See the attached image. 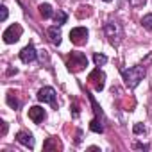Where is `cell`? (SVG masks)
<instances>
[{
	"mask_svg": "<svg viewBox=\"0 0 152 152\" xmlns=\"http://www.w3.org/2000/svg\"><path fill=\"white\" fill-rule=\"evenodd\" d=\"M29 118H31L34 124L43 122V120H45V109L39 107V106H32V107L29 109Z\"/></svg>",
	"mask_w": 152,
	"mask_h": 152,
	"instance_id": "obj_10",
	"label": "cell"
},
{
	"mask_svg": "<svg viewBox=\"0 0 152 152\" xmlns=\"http://www.w3.org/2000/svg\"><path fill=\"white\" fill-rule=\"evenodd\" d=\"M36 57H38V52H36L34 45H31V43L20 50V59L23 63H32V61H36Z\"/></svg>",
	"mask_w": 152,
	"mask_h": 152,
	"instance_id": "obj_8",
	"label": "cell"
},
{
	"mask_svg": "<svg viewBox=\"0 0 152 152\" xmlns=\"http://www.w3.org/2000/svg\"><path fill=\"white\" fill-rule=\"evenodd\" d=\"M104 2H111V0H104Z\"/></svg>",
	"mask_w": 152,
	"mask_h": 152,
	"instance_id": "obj_27",
	"label": "cell"
},
{
	"mask_svg": "<svg viewBox=\"0 0 152 152\" xmlns=\"http://www.w3.org/2000/svg\"><path fill=\"white\" fill-rule=\"evenodd\" d=\"M47 34H48V39H50V41H52L56 47H59V45H61V31H59V25L48 27Z\"/></svg>",
	"mask_w": 152,
	"mask_h": 152,
	"instance_id": "obj_11",
	"label": "cell"
},
{
	"mask_svg": "<svg viewBox=\"0 0 152 152\" xmlns=\"http://www.w3.org/2000/svg\"><path fill=\"white\" fill-rule=\"evenodd\" d=\"M129 2H131L132 7H141V6H145L147 0H129Z\"/></svg>",
	"mask_w": 152,
	"mask_h": 152,
	"instance_id": "obj_22",
	"label": "cell"
},
{
	"mask_svg": "<svg viewBox=\"0 0 152 152\" xmlns=\"http://www.w3.org/2000/svg\"><path fill=\"white\" fill-rule=\"evenodd\" d=\"M90 129H91L93 132H99V134H100V132H104V125H102V120H99V118L95 116V118L90 122Z\"/></svg>",
	"mask_w": 152,
	"mask_h": 152,
	"instance_id": "obj_13",
	"label": "cell"
},
{
	"mask_svg": "<svg viewBox=\"0 0 152 152\" xmlns=\"http://www.w3.org/2000/svg\"><path fill=\"white\" fill-rule=\"evenodd\" d=\"M132 132H134V134H141V132H145V125H143V124H136V125L132 127Z\"/></svg>",
	"mask_w": 152,
	"mask_h": 152,
	"instance_id": "obj_21",
	"label": "cell"
},
{
	"mask_svg": "<svg viewBox=\"0 0 152 152\" xmlns=\"http://www.w3.org/2000/svg\"><path fill=\"white\" fill-rule=\"evenodd\" d=\"M79 9H81V11L77 13L79 18H84V16H90V15H91V7H90V6H83V7H79Z\"/></svg>",
	"mask_w": 152,
	"mask_h": 152,
	"instance_id": "obj_19",
	"label": "cell"
},
{
	"mask_svg": "<svg viewBox=\"0 0 152 152\" xmlns=\"http://www.w3.org/2000/svg\"><path fill=\"white\" fill-rule=\"evenodd\" d=\"M7 16H9V11H7V7H6V6H2V7H0V20L6 22V20H7Z\"/></svg>",
	"mask_w": 152,
	"mask_h": 152,
	"instance_id": "obj_20",
	"label": "cell"
},
{
	"mask_svg": "<svg viewBox=\"0 0 152 152\" xmlns=\"http://www.w3.org/2000/svg\"><path fill=\"white\" fill-rule=\"evenodd\" d=\"M54 20H56V23H57V25H63V23H66L68 15H66L64 11H57V13L54 15Z\"/></svg>",
	"mask_w": 152,
	"mask_h": 152,
	"instance_id": "obj_15",
	"label": "cell"
},
{
	"mask_svg": "<svg viewBox=\"0 0 152 152\" xmlns=\"http://www.w3.org/2000/svg\"><path fill=\"white\" fill-rule=\"evenodd\" d=\"M73 116H79V106H77V102H73Z\"/></svg>",
	"mask_w": 152,
	"mask_h": 152,
	"instance_id": "obj_24",
	"label": "cell"
},
{
	"mask_svg": "<svg viewBox=\"0 0 152 152\" xmlns=\"http://www.w3.org/2000/svg\"><path fill=\"white\" fill-rule=\"evenodd\" d=\"M6 132H7V124L2 122V134H6Z\"/></svg>",
	"mask_w": 152,
	"mask_h": 152,
	"instance_id": "obj_25",
	"label": "cell"
},
{
	"mask_svg": "<svg viewBox=\"0 0 152 152\" xmlns=\"http://www.w3.org/2000/svg\"><path fill=\"white\" fill-rule=\"evenodd\" d=\"M88 29L86 27H73L72 31H70V41L73 43V45H77V47H81V45H84L86 41H88Z\"/></svg>",
	"mask_w": 152,
	"mask_h": 152,
	"instance_id": "obj_6",
	"label": "cell"
},
{
	"mask_svg": "<svg viewBox=\"0 0 152 152\" xmlns=\"http://www.w3.org/2000/svg\"><path fill=\"white\" fill-rule=\"evenodd\" d=\"M106 73L100 70V68H95L90 75H88V83L93 86V90L95 91H102L104 90V86H106Z\"/></svg>",
	"mask_w": 152,
	"mask_h": 152,
	"instance_id": "obj_4",
	"label": "cell"
},
{
	"mask_svg": "<svg viewBox=\"0 0 152 152\" xmlns=\"http://www.w3.org/2000/svg\"><path fill=\"white\" fill-rule=\"evenodd\" d=\"M16 72H18L16 68H9V70H7V73H9V75H13V73H16Z\"/></svg>",
	"mask_w": 152,
	"mask_h": 152,
	"instance_id": "obj_26",
	"label": "cell"
},
{
	"mask_svg": "<svg viewBox=\"0 0 152 152\" xmlns=\"http://www.w3.org/2000/svg\"><path fill=\"white\" fill-rule=\"evenodd\" d=\"M16 141L22 143L27 148H34V136L31 132H27V131H18L16 132Z\"/></svg>",
	"mask_w": 152,
	"mask_h": 152,
	"instance_id": "obj_9",
	"label": "cell"
},
{
	"mask_svg": "<svg viewBox=\"0 0 152 152\" xmlns=\"http://www.w3.org/2000/svg\"><path fill=\"white\" fill-rule=\"evenodd\" d=\"M141 25H143L147 31H152V13L143 16V20H141Z\"/></svg>",
	"mask_w": 152,
	"mask_h": 152,
	"instance_id": "obj_18",
	"label": "cell"
},
{
	"mask_svg": "<svg viewBox=\"0 0 152 152\" xmlns=\"http://www.w3.org/2000/svg\"><path fill=\"white\" fill-rule=\"evenodd\" d=\"M134 148H141V150H148V145H143V143H136Z\"/></svg>",
	"mask_w": 152,
	"mask_h": 152,
	"instance_id": "obj_23",
	"label": "cell"
},
{
	"mask_svg": "<svg viewBox=\"0 0 152 152\" xmlns=\"http://www.w3.org/2000/svg\"><path fill=\"white\" fill-rule=\"evenodd\" d=\"M122 77L125 81V86L134 90L145 77V66L143 64H136V66L125 68V70H122Z\"/></svg>",
	"mask_w": 152,
	"mask_h": 152,
	"instance_id": "obj_1",
	"label": "cell"
},
{
	"mask_svg": "<svg viewBox=\"0 0 152 152\" xmlns=\"http://www.w3.org/2000/svg\"><path fill=\"white\" fill-rule=\"evenodd\" d=\"M93 61H95L97 66H102V64L107 63V56H104V54H95V56H93Z\"/></svg>",
	"mask_w": 152,
	"mask_h": 152,
	"instance_id": "obj_17",
	"label": "cell"
},
{
	"mask_svg": "<svg viewBox=\"0 0 152 152\" xmlns=\"http://www.w3.org/2000/svg\"><path fill=\"white\" fill-rule=\"evenodd\" d=\"M104 32H106V36H107V39H109L111 45H115V47L120 45V41H122V38H124V29H122V25H120L118 22L109 20V22L104 25Z\"/></svg>",
	"mask_w": 152,
	"mask_h": 152,
	"instance_id": "obj_2",
	"label": "cell"
},
{
	"mask_svg": "<svg viewBox=\"0 0 152 152\" xmlns=\"http://www.w3.org/2000/svg\"><path fill=\"white\" fill-rule=\"evenodd\" d=\"M63 148V145L57 141V138H48L45 143H43V150H61Z\"/></svg>",
	"mask_w": 152,
	"mask_h": 152,
	"instance_id": "obj_12",
	"label": "cell"
},
{
	"mask_svg": "<svg viewBox=\"0 0 152 152\" xmlns=\"http://www.w3.org/2000/svg\"><path fill=\"white\" fill-rule=\"evenodd\" d=\"M22 32H23L22 25H20V23H13V25H9V27L4 31L2 38H4V41H6L7 45H11V43H16V41L20 39Z\"/></svg>",
	"mask_w": 152,
	"mask_h": 152,
	"instance_id": "obj_5",
	"label": "cell"
},
{
	"mask_svg": "<svg viewBox=\"0 0 152 152\" xmlns=\"http://www.w3.org/2000/svg\"><path fill=\"white\" fill-rule=\"evenodd\" d=\"M39 15H41L43 18H50V16H54L52 6H50V4H41V6H39Z\"/></svg>",
	"mask_w": 152,
	"mask_h": 152,
	"instance_id": "obj_14",
	"label": "cell"
},
{
	"mask_svg": "<svg viewBox=\"0 0 152 152\" xmlns=\"http://www.w3.org/2000/svg\"><path fill=\"white\" fill-rule=\"evenodd\" d=\"M6 100H7V104H9L13 109H18V107H20V102H18V99L15 97V93H13V91H9V93H7V99H6Z\"/></svg>",
	"mask_w": 152,
	"mask_h": 152,
	"instance_id": "obj_16",
	"label": "cell"
},
{
	"mask_svg": "<svg viewBox=\"0 0 152 152\" xmlns=\"http://www.w3.org/2000/svg\"><path fill=\"white\" fill-rule=\"evenodd\" d=\"M56 99H57L56 90L50 88V86H45V88H41V90L38 91V100H39V102H47V104H50V106H56Z\"/></svg>",
	"mask_w": 152,
	"mask_h": 152,
	"instance_id": "obj_7",
	"label": "cell"
},
{
	"mask_svg": "<svg viewBox=\"0 0 152 152\" xmlns=\"http://www.w3.org/2000/svg\"><path fill=\"white\" fill-rule=\"evenodd\" d=\"M66 66H68L70 72L77 73V72H81V70H84L88 66V57L83 52H72L66 57Z\"/></svg>",
	"mask_w": 152,
	"mask_h": 152,
	"instance_id": "obj_3",
	"label": "cell"
}]
</instances>
